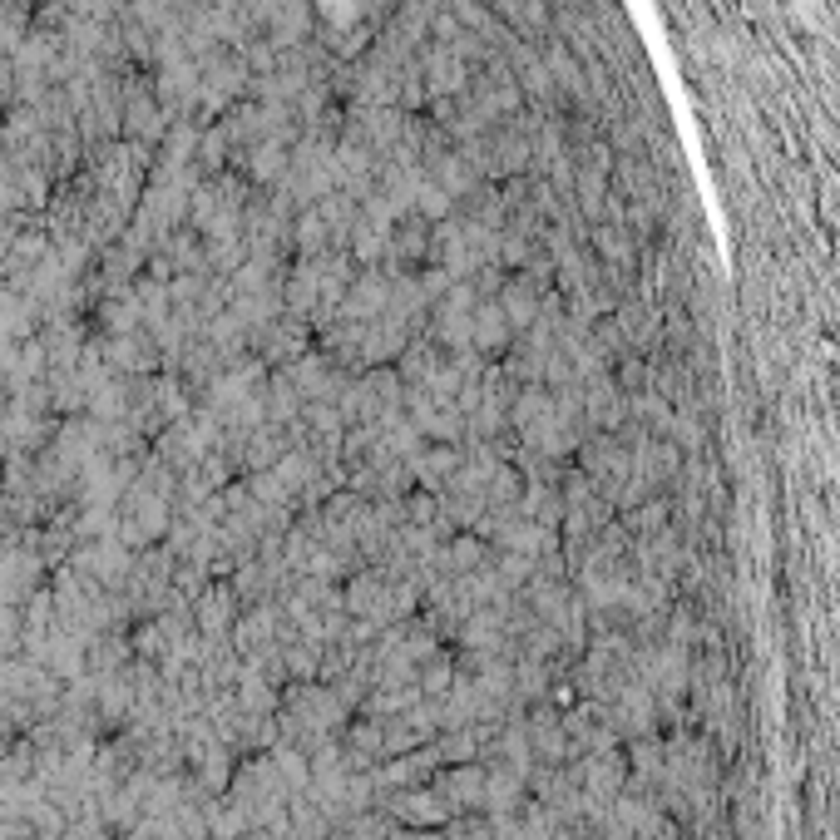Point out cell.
<instances>
[{
  "instance_id": "6da1fadb",
  "label": "cell",
  "mask_w": 840,
  "mask_h": 840,
  "mask_svg": "<svg viewBox=\"0 0 840 840\" xmlns=\"http://www.w3.org/2000/svg\"><path fill=\"white\" fill-rule=\"evenodd\" d=\"M470 336H475V346H480V351L504 346V336H509V317H504V307L480 302V307H475V327H470Z\"/></svg>"
}]
</instances>
